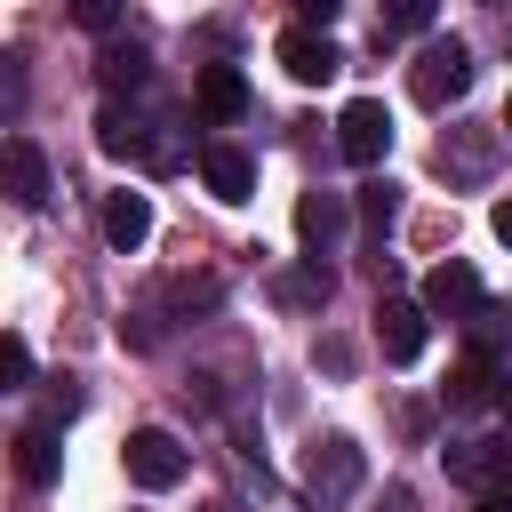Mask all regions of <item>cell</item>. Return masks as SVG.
Wrapping results in <instances>:
<instances>
[{"label":"cell","mask_w":512,"mask_h":512,"mask_svg":"<svg viewBox=\"0 0 512 512\" xmlns=\"http://www.w3.org/2000/svg\"><path fill=\"white\" fill-rule=\"evenodd\" d=\"M408 88H416V104H424V112H448V104H464V96H472V48H464L456 32L424 40V56L408 64Z\"/></svg>","instance_id":"1"},{"label":"cell","mask_w":512,"mask_h":512,"mask_svg":"<svg viewBox=\"0 0 512 512\" xmlns=\"http://www.w3.org/2000/svg\"><path fill=\"white\" fill-rule=\"evenodd\" d=\"M360 480H368V456H360V440H344V432H320V440L304 448V488H312L320 504H344Z\"/></svg>","instance_id":"2"},{"label":"cell","mask_w":512,"mask_h":512,"mask_svg":"<svg viewBox=\"0 0 512 512\" xmlns=\"http://www.w3.org/2000/svg\"><path fill=\"white\" fill-rule=\"evenodd\" d=\"M336 152H344L352 168H376V160L392 152V112H384V96H352V104L336 112Z\"/></svg>","instance_id":"3"},{"label":"cell","mask_w":512,"mask_h":512,"mask_svg":"<svg viewBox=\"0 0 512 512\" xmlns=\"http://www.w3.org/2000/svg\"><path fill=\"white\" fill-rule=\"evenodd\" d=\"M96 144H104L112 160H144V168H176V160H184V144L160 136V128L136 120V112H104V120H96Z\"/></svg>","instance_id":"4"},{"label":"cell","mask_w":512,"mask_h":512,"mask_svg":"<svg viewBox=\"0 0 512 512\" xmlns=\"http://www.w3.org/2000/svg\"><path fill=\"white\" fill-rule=\"evenodd\" d=\"M120 456H128V480H136V488H152V496H160V488H176V480H184V464H192V456H184V440H176V432H160V424L128 432V448H120Z\"/></svg>","instance_id":"5"},{"label":"cell","mask_w":512,"mask_h":512,"mask_svg":"<svg viewBox=\"0 0 512 512\" xmlns=\"http://www.w3.org/2000/svg\"><path fill=\"white\" fill-rule=\"evenodd\" d=\"M272 56H280V72H288V80H304V88H320V80H336V72H344V48H336L328 32H304V24H288V32L272 40Z\"/></svg>","instance_id":"6"},{"label":"cell","mask_w":512,"mask_h":512,"mask_svg":"<svg viewBox=\"0 0 512 512\" xmlns=\"http://www.w3.org/2000/svg\"><path fill=\"white\" fill-rule=\"evenodd\" d=\"M344 232H352V200H344V192H328V184H312V192L296 200V240H304L312 256H336V248H344Z\"/></svg>","instance_id":"7"},{"label":"cell","mask_w":512,"mask_h":512,"mask_svg":"<svg viewBox=\"0 0 512 512\" xmlns=\"http://www.w3.org/2000/svg\"><path fill=\"white\" fill-rule=\"evenodd\" d=\"M416 304H424L432 320H472L488 296H480V272H472L464 256H448V264H432V272H424V296H416Z\"/></svg>","instance_id":"8"},{"label":"cell","mask_w":512,"mask_h":512,"mask_svg":"<svg viewBox=\"0 0 512 512\" xmlns=\"http://www.w3.org/2000/svg\"><path fill=\"white\" fill-rule=\"evenodd\" d=\"M424 336H432V312H424L416 296H384V304H376V344H384L392 368L424 360Z\"/></svg>","instance_id":"9"},{"label":"cell","mask_w":512,"mask_h":512,"mask_svg":"<svg viewBox=\"0 0 512 512\" xmlns=\"http://www.w3.org/2000/svg\"><path fill=\"white\" fill-rule=\"evenodd\" d=\"M192 104H200V120H208V128H232V120L248 112V80H240V64H200Z\"/></svg>","instance_id":"10"},{"label":"cell","mask_w":512,"mask_h":512,"mask_svg":"<svg viewBox=\"0 0 512 512\" xmlns=\"http://www.w3.org/2000/svg\"><path fill=\"white\" fill-rule=\"evenodd\" d=\"M200 176H208L216 200H256V160H248L240 144H224V136L200 144Z\"/></svg>","instance_id":"11"},{"label":"cell","mask_w":512,"mask_h":512,"mask_svg":"<svg viewBox=\"0 0 512 512\" xmlns=\"http://www.w3.org/2000/svg\"><path fill=\"white\" fill-rule=\"evenodd\" d=\"M448 480H464V488L512 480V440H448Z\"/></svg>","instance_id":"12"},{"label":"cell","mask_w":512,"mask_h":512,"mask_svg":"<svg viewBox=\"0 0 512 512\" xmlns=\"http://www.w3.org/2000/svg\"><path fill=\"white\" fill-rule=\"evenodd\" d=\"M104 240H112L120 256H136V248L152 240V200H144V192H128V184H120V192H104Z\"/></svg>","instance_id":"13"},{"label":"cell","mask_w":512,"mask_h":512,"mask_svg":"<svg viewBox=\"0 0 512 512\" xmlns=\"http://www.w3.org/2000/svg\"><path fill=\"white\" fill-rule=\"evenodd\" d=\"M0 160H8V200H16V208H40V200H48V160H40V144H32V136H8Z\"/></svg>","instance_id":"14"},{"label":"cell","mask_w":512,"mask_h":512,"mask_svg":"<svg viewBox=\"0 0 512 512\" xmlns=\"http://www.w3.org/2000/svg\"><path fill=\"white\" fill-rule=\"evenodd\" d=\"M272 296H280L288 312H320V304L336 296V272H328L320 256H304L296 272H280V280H272Z\"/></svg>","instance_id":"15"},{"label":"cell","mask_w":512,"mask_h":512,"mask_svg":"<svg viewBox=\"0 0 512 512\" xmlns=\"http://www.w3.org/2000/svg\"><path fill=\"white\" fill-rule=\"evenodd\" d=\"M16 472H24V488H48V480L64 472V448H56L48 424H24V432H16Z\"/></svg>","instance_id":"16"},{"label":"cell","mask_w":512,"mask_h":512,"mask_svg":"<svg viewBox=\"0 0 512 512\" xmlns=\"http://www.w3.org/2000/svg\"><path fill=\"white\" fill-rule=\"evenodd\" d=\"M504 384H496V360H480V352H464L456 360V376H448V400L456 408H480V400H496Z\"/></svg>","instance_id":"17"},{"label":"cell","mask_w":512,"mask_h":512,"mask_svg":"<svg viewBox=\"0 0 512 512\" xmlns=\"http://www.w3.org/2000/svg\"><path fill=\"white\" fill-rule=\"evenodd\" d=\"M464 344H472L480 360H496V352L512 344V304H480V312L464 320Z\"/></svg>","instance_id":"18"},{"label":"cell","mask_w":512,"mask_h":512,"mask_svg":"<svg viewBox=\"0 0 512 512\" xmlns=\"http://www.w3.org/2000/svg\"><path fill=\"white\" fill-rule=\"evenodd\" d=\"M80 408H88V392H80V384H72V376H56V384H48V400H40V416H32V424H48V432H56V424H72V416H80Z\"/></svg>","instance_id":"19"},{"label":"cell","mask_w":512,"mask_h":512,"mask_svg":"<svg viewBox=\"0 0 512 512\" xmlns=\"http://www.w3.org/2000/svg\"><path fill=\"white\" fill-rule=\"evenodd\" d=\"M392 216H400V192H392V184H360V224H368L376 240L392 232Z\"/></svg>","instance_id":"20"},{"label":"cell","mask_w":512,"mask_h":512,"mask_svg":"<svg viewBox=\"0 0 512 512\" xmlns=\"http://www.w3.org/2000/svg\"><path fill=\"white\" fill-rule=\"evenodd\" d=\"M144 80H152V72H144L136 48H112V56H104V88H144Z\"/></svg>","instance_id":"21"},{"label":"cell","mask_w":512,"mask_h":512,"mask_svg":"<svg viewBox=\"0 0 512 512\" xmlns=\"http://www.w3.org/2000/svg\"><path fill=\"white\" fill-rule=\"evenodd\" d=\"M0 384H8V392H24V384H32V344H24V336H8V344H0Z\"/></svg>","instance_id":"22"},{"label":"cell","mask_w":512,"mask_h":512,"mask_svg":"<svg viewBox=\"0 0 512 512\" xmlns=\"http://www.w3.org/2000/svg\"><path fill=\"white\" fill-rule=\"evenodd\" d=\"M384 32H432V8H424V0H408V8H392V16H384Z\"/></svg>","instance_id":"23"},{"label":"cell","mask_w":512,"mask_h":512,"mask_svg":"<svg viewBox=\"0 0 512 512\" xmlns=\"http://www.w3.org/2000/svg\"><path fill=\"white\" fill-rule=\"evenodd\" d=\"M72 16H80V24H88V32H112V24H120V8H112V0H80V8H72Z\"/></svg>","instance_id":"24"},{"label":"cell","mask_w":512,"mask_h":512,"mask_svg":"<svg viewBox=\"0 0 512 512\" xmlns=\"http://www.w3.org/2000/svg\"><path fill=\"white\" fill-rule=\"evenodd\" d=\"M296 24H304V32H328V24H336V0H304V16H296Z\"/></svg>","instance_id":"25"},{"label":"cell","mask_w":512,"mask_h":512,"mask_svg":"<svg viewBox=\"0 0 512 512\" xmlns=\"http://www.w3.org/2000/svg\"><path fill=\"white\" fill-rule=\"evenodd\" d=\"M488 232H496V240H504V248H512V192H504V200H496V208H488Z\"/></svg>","instance_id":"26"},{"label":"cell","mask_w":512,"mask_h":512,"mask_svg":"<svg viewBox=\"0 0 512 512\" xmlns=\"http://www.w3.org/2000/svg\"><path fill=\"white\" fill-rule=\"evenodd\" d=\"M376 512H416V496H408V488H384V496H376Z\"/></svg>","instance_id":"27"},{"label":"cell","mask_w":512,"mask_h":512,"mask_svg":"<svg viewBox=\"0 0 512 512\" xmlns=\"http://www.w3.org/2000/svg\"><path fill=\"white\" fill-rule=\"evenodd\" d=\"M472 512H512V488H488V496H480Z\"/></svg>","instance_id":"28"},{"label":"cell","mask_w":512,"mask_h":512,"mask_svg":"<svg viewBox=\"0 0 512 512\" xmlns=\"http://www.w3.org/2000/svg\"><path fill=\"white\" fill-rule=\"evenodd\" d=\"M496 408H504V424H512V376H504V392H496Z\"/></svg>","instance_id":"29"},{"label":"cell","mask_w":512,"mask_h":512,"mask_svg":"<svg viewBox=\"0 0 512 512\" xmlns=\"http://www.w3.org/2000/svg\"><path fill=\"white\" fill-rule=\"evenodd\" d=\"M504 136H512V96H504Z\"/></svg>","instance_id":"30"},{"label":"cell","mask_w":512,"mask_h":512,"mask_svg":"<svg viewBox=\"0 0 512 512\" xmlns=\"http://www.w3.org/2000/svg\"><path fill=\"white\" fill-rule=\"evenodd\" d=\"M208 512H240V504H208Z\"/></svg>","instance_id":"31"}]
</instances>
